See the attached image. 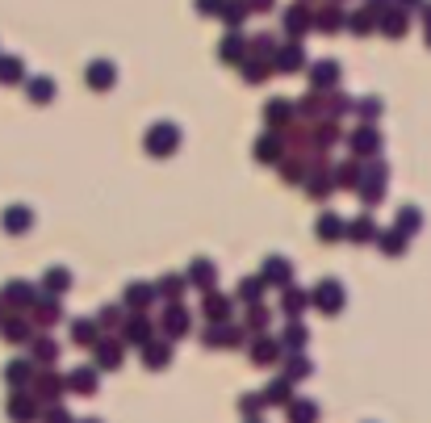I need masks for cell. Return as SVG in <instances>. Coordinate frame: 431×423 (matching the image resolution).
<instances>
[{"mask_svg":"<svg viewBox=\"0 0 431 423\" xmlns=\"http://www.w3.org/2000/svg\"><path fill=\"white\" fill-rule=\"evenodd\" d=\"M176 126H155L151 134H147V147L155 151V155H172V147H176Z\"/></svg>","mask_w":431,"mask_h":423,"instance_id":"obj_1","label":"cell"},{"mask_svg":"<svg viewBox=\"0 0 431 423\" xmlns=\"http://www.w3.org/2000/svg\"><path fill=\"white\" fill-rule=\"evenodd\" d=\"M314 302H319L323 310H339V306H344V289H339V281H323V289L314 294Z\"/></svg>","mask_w":431,"mask_h":423,"instance_id":"obj_2","label":"cell"},{"mask_svg":"<svg viewBox=\"0 0 431 423\" xmlns=\"http://www.w3.org/2000/svg\"><path fill=\"white\" fill-rule=\"evenodd\" d=\"M67 386H71L75 394H92V390H96V369H75V373L67 378Z\"/></svg>","mask_w":431,"mask_h":423,"instance_id":"obj_3","label":"cell"},{"mask_svg":"<svg viewBox=\"0 0 431 423\" xmlns=\"http://www.w3.org/2000/svg\"><path fill=\"white\" fill-rule=\"evenodd\" d=\"M289 407V420L293 423H314L319 420V407L314 403H285Z\"/></svg>","mask_w":431,"mask_h":423,"instance_id":"obj_4","label":"cell"},{"mask_svg":"<svg viewBox=\"0 0 431 423\" xmlns=\"http://www.w3.org/2000/svg\"><path fill=\"white\" fill-rule=\"evenodd\" d=\"M88 80H92V88H109L113 67H109V63H92V67H88Z\"/></svg>","mask_w":431,"mask_h":423,"instance_id":"obj_5","label":"cell"},{"mask_svg":"<svg viewBox=\"0 0 431 423\" xmlns=\"http://www.w3.org/2000/svg\"><path fill=\"white\" fill-rule=\"evenodd\" d=\"M251 361H256V365H272V361H277V348H272L268 340H260V344H251Z\"/></svg>","mask_w":431,"mask_h":423,"instance_id":"obj_6","label":"cell"},{"mask_svg":"<svg viewBox=\"0 0 431 423\" xmlns=\"http://www.w3.org/2000/svg\"><path fill=\"white\" fill-rule=\"evenodd\" d=\"M163 327H168L172 336H180V331H189V319H184V310H180V306H172V310H168V323H163Z\"/></svg>","mask_w":431,"mask_h":423,"instance_id":"obj_7","label":"cell"},{"mask_svg":"<svg viewBox=\"0 0 431 423\" xmlns=\"http://www.w3.org/2000/svg\"><path fill=\"white\" fill-rule=\"evenodd\" d=\"M143 361H147V365H151V369H163V365H168V344H151V348H147V357H143Z\"/></svg>","mask_w":431,"mask_h":423,"instance_id":"obj_8","label":"cell"},{"mask_svg":"<svg viewBox=\"0 0 431 423\" xmlns=\"http://www.w3.org/2000/svg\"><path fill=\"white\" fill-rule=\"evenodd\" d=\"M96 352H101V357H96V361H101V369H117V361H122V352H117V344H101Z\"/></svg>","mask_w":431,"mask_h":423,"instance_id":"obj_9","label":"cell"},{"mask_svg":"<svg viewBox=\"0 0 431 423\" xmlns=\"http://www.w3.org/2000/svg\"><path fill=\"white\" fill-rule=\"evenodd\" d=\"M226 310H231V302H226V298H214V294H210V302H205V315L222 323V319H226Z\"/></svg>","mask_w":431,"mask_h":423,"instance_id":"obj_10","label":"cell"},{"mask_svg":"<svg viewBox=\"0 0 431 423\" xmlns=\"http://www.w3.org/2000/svg\"><path fill=\"white\" fill-rule=\"evenodd\" d=\"M331 80H335V63L314 67V84H319V88H331Z\"/></svg>","mask_w":431,"mask_h":423,"instance_id":"obj_11","label":"cell"},{"mask_svg":"<svg viewBox=\"0 0 431 423\" xmlns=\"http://www.w3.org/2000/svg\"><path fill=\"white\" fill-rule=\"evenodd\" d=\"M71 336H75V344H92V340H96V327H92V323H75Z\"/></svg>","mask_w":431,"mask_h":423,"instance_id":"obj_12","label":"cell"},{"mask_svg":"<svg viewBox=\"0 0 431 423\" xmlns=\"http://www.w3.org/2000/svg\"><path fill=\"white\" fill-rule=\"evenodd\" d=\"M319 235H323V239H335V235H339V218H335V214H327V218L319 222Z\"/></svg>","mask_w":431,"mask_h":423,"instance_id":"obj_13","label":"cell"},{"mask_svg":"<svg viewBox=\"0 0 431 423\" xmlns=\"http://www.w3.org/2000/svg\"><path fill=\"white\" fill-rule=\"evenodd\" d=\"M268 403H289V382H272V390L264 394Z\"/></svg>","mask_w":431,"mask_h":423,"instance_id":"obj_14","label":"cell"},{"mask_svg":"<svg viewBox=\"0 0 431 423\" xmlns=\"http://www.w3.org/2000/svg\"><path fill=\"white\" fill-rule=\"evenodd\" d=\"M285 113H289V105H285V101H272V105H268V122H272V126H281V122H285Z\"/></svg>","mask_w":431,"mask_h":423,"instance_id":"obj_15","label":"cell"},{"mask_svg":"<svg viewBox=\"0 0 431 423\" xmlns=\"http://www.w3.org/2000/svg\"><path fill=\"white\" fill-rule=\"evenodd\" d=\"M210 277H214V268H210V264H193V281H197L201 289H210Z\"/></svg>","mask_w":431,"mask_h":423,"instance_id":"obj_16","label":"cell"},{"mask_svg":"<svg viewBox=\"0 0 431 423\" xmlns=\"http://www.w3.org/2000/svg\"><path fill=\"white\" fill-rule=\"evenodd\" d=\"M281 67H302V50H298V46H285V55H281Z\"/></svg>","mask_w":431,"mask_h":423,"instance_id":"obj_17","label":"cell"},{"mask_svg":"<svg viewBox=\"0 0 431 423\" xmlns=\"http://www.w3.org/2000/svg\"><path fill=\"white\" fill-rule=\"evenodd\" d=\"M352 235H356V239H373V222H369V218H365V222H352Z\"/></svg>","mask_w":431,"mask_h":423,"instance_id":"obj_18","label":"cell"},{"mask_svg":"<svg viewBox=\"0 0 431 423\" xmlns=\"http://www.w3.org/2000/svg\"><path fill=\"white\" fill-rule=\"evenodd\" d=\"M285 344L302 348V344H306V331H302V327H289V331H285Z\"/></svg>","mask_w":431,"mask_h":423,"instance_id":"obj_19","label":"cell"},{"mask_svg":"<svg viewBox=\"0 0 431 423\" xmlns=\"http://www.w3.org/2000/svg\"><path fill=\"white\" fill-rule=\"evenodd\" d=\"M239 407H243L247 415H256V411L264 407V399H256V394H247V399H239Z\"/></svg>","mask_w":431,"mask_h":423,"instance_id":"obj_20","label":"cell"},{"mask_svg":"<svg viewBox=\"0 0 431 423\" xmlns=\"http://www.w3.org/2000/svg\"><path fill=\"white\" fill-rule=\"evenodd\" d=\"M302 306H306V298H302V294H293V289H289V294H285V310H302Z\"/></svg>","mask_w":431,"mask_h":423,"instance_id":"obj_21","label":"cell"},{"mask_svg":"<svg viewBox=\"0 0 431 423\" xmlns=\"http://www.w3.org/2000/svg\"><path fill=\"white\" fill-rule=\"evenodd\" d=\"M289 373H293V378H306V373H310V365H306L302 357H293V361H289Z\"/></svg>","mask_w":431,"mask_h":423,"instance_id":"obj_22","label":"cell"},{"mask_svg":"<svg viewBox=\"0 0 431 423\" xmlns=\"http://www.w3.org/2000/svg\"><path fill=\"white\" fill-rule=\"evenodd\" d=\"M239 55H243V50H239V38H231V42L222 46V59H239Z\"/></svg>","mask_w":431,"mask_h":423,"instance_id":"obj_23","label":"cell"},{"mask_svg":"<svg viewBox=\"0 0 431 423\" xmlns=\"http://www.w3.org/2000/svg\"><path fill=\"white\" fill-rule=\"evenodd\" d=\"M419 227V214L415 210H402V231H415Z\"/></svg>","mask_w":431,"mask_h":423,"instance_id":"obj_24","label":"cell"},{"mask_svg":"<svg viewBox=\"0 0 431 423\" xmlns=\"http://www.w3.org/2000/svg\"><path fill=\"white\" fill-rule=\"evenodd\" d=\"M46 281H50V289H67V273H63V268H59V273H50Z\"/></svg>","mask_w":431,"mask_h":423,"instance_id":"obj_25","label":"cell"},{"mask_svg":"<svg viewBox=\"0 0 431 423\" xmlns=\"http://www.w3.org/2000/svg\"><path fill=\"white\" fill-rule=\"evenodd\" d=\"M54 352H59V348H54V344H50V340H42V344H38V361H50V357H54Z\"/></svg>","mask_w":431,"mask_h":423,"instance_id":"obj_26","label":"cell"},{"mask_svg":"<svg viewBox=\"0 0 431 423\" xmlns=\"http://www.w3.org/2000/svg\"><path fill=\"white\" fill-rule=\"evenodd\" d=\"M46 423H71V415L59 411V407H50V411H46Z\"/></svg>","mask_w":431,"mask_h":423,"instance_id":"obj_27","label":"cell"},{"mask_svg":"<svg viewBox=\"0 0 431 423\" xmlns=\"http://www.w3.org/2000/svg\"><path fill=\"white\" fill-rule=\"evenodd\" d=\"M13 415L17 423H29V403H13Z\"/></svg>","mask_w":431,"mask_h":423,"instance_id":"obj_28","label":"cell"},{"mask_svg":"<svg viewBox=\"0 0 431 423\" xmlns=\"http://www.w3.org/2000/svg\"><path fill=\"white\" fill-rule=\"evenodd\" d=\"M386 29H390V34H402V29H407V21H402V13H394V21H386Z\"/></svg>","mask_w":431,"mask_h":423,"instance_id":"obj_29","label":"cell"},{"mask_svg":"<svg viewBox=\"0 0 431 423\" xmlns=\"http://www.w3.org/2000/svg\"><path fill=\"white\" fill-rule=\"evenodd\" d=\"M163 294L176 298V294H180V277H168V281H163Z\"/></svg>","mask_w":431,"mask_h":423,"instance_id":"obj_30","label":"cell"},{"mask_svg":"<svg viewBox=\"0 0 431 423\" xmlns=\"http://www.w3.org/2000/svg\"><path fill=\"white\" fill-rule=\"evenodd\" d=\"M260 285L264 281H243V298H260Z\"/></svg>","mask_w":431,"mask_h":423,"instance_id":"obj_31","label":"cell"},{"mask_svg":"<svg viewBox=\"0 0 431 423\" xmlns=\"http://www.w3.org/2000/svg\"><path fill=\"white\" fill-rule=\"evenodd\" d=\"M147 298H151V289H143V285H138V289H130V302H134V306H143Z\"/></svg>","mask_w":431,"mask_h":423,"instance_id":"obj_32","label":"cell"},{"mask_svg":"<svg viewBox=\"0 0 431 423\" xmlns=\"http://www.w3.org/2000/svg\"><path fill=\"white\" fill-rule=\"evenodd\" d=\"M101 323L113 327V323H117V306H105V310H101Z\"/></svg>","mask_w":431,"mask_h":423,"instance_id":"obj_33","label":"cell"},{"mask_svg":"<svg viewBox=\"0 0 431 423\" xmlns=\"http://www.w3.org/2000/svg\"><path fill=\"white\" fill-rule=\"evenodd\" d=\"M8 378H13V382H25V378H29V369H25V365H8Z\"/></svg>","mask_w":431,"mask_h":423,"instance_id":"obj_34","label":"cell"},{"mask_svg":"<svg viewBox=\"0 0 431 423\" xmlns=\"http://www.w3.org/2000/svg\"><path fill=\"white\" fill-rule=\"evenodd\" d=\"M381 243H386V252H390V256H398V248H402V243H398V235H386Z\"/></svg>","mask_w":431,"mask_h":423,"instance_id":"obj_35","label":"cell"},{"mask_svg":"<svg viewBox=\"0 0 431 423\" xmlns=\"http://www.w3.org/2000/svg\"><path fill=\"white\" fill-rule=\"evenodd\" d=\"M147 336V323H130V340H143Z\"/></svg>","mask_w":431,"mask_h":423,"instance_id":"obj_36","label":"cell"},{"mask_svg":"<svg viewBox=\"0 0 431 423\" xmlns=\"http://www.w3.org/2000/svg\"><path fill=\"white\" fill-rule=\"evenodd\" d=\"M92 423H96V420H92Z\"/></svg>","mask_w":431,"mask_h":423,"instance_id":"obj_37","label":"cell"}]
</instances>
